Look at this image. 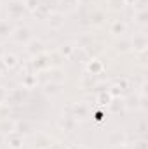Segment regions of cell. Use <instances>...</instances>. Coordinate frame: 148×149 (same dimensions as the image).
Wrapping results in <instances>:
<instances>
[{
	"instance_id": "cell-1",
	"label": "cell",
	"mask_w": 148,
	"mask_h": 149,
	"mask_svg": "<svg viewBox=\"0 0 148 149\" xmlns=\"http://www.w3.org/2000/svg\"><path fill=\"white\" fill-rule=\"evenodd\" d=\"M11 38L16 42V43H23V45H26L33 35H32V30L28 28V26H18V28H14V31H12V35Z\"/></svg>"
},
{
	"instance_id": "cell-2",
	"label": "cell",
	"mask_w": 148,
	"mask_h": 149,
	"mask_svg": "<svg viewBox=\"0 0 148 149\" xmlns=\"http://www.w3.org/2000/svg\"><path fill=\"white\" fill-rule=\"evenodd\" d=\"M25 12H26V9H25V3L21 0L9 2V5H7V17L9 19H19V17H23Z\"/></svg>"
},
{
	"instance_id": "cell-3",
	"label": "cell",
	"mask_w": 148,
	"mask_h": 149,
	"mask_svg": "<svg viewBox=\"0 0 148 149\" xmlns=\"http://www.w3.org/2000/svg\"><path fill=\"white\" fill-rule=\"evenodd\" d=\"M26 54L28 56H32V57H37V56H40V54H44L45 52V43L40 40V38H32L26 45Z\"/></svg>"
},
{
	"instance_id": "cell-4",
	"label": "cell",
	"mask_w": 148,
	"mask_h": 149,
	"mask_svg": "<svg viewBox=\"0 0 148 149\" xmlns=\"http://www.w3.org/2000/svg\"><path fill=\"white\" fill-rule=\"evenodd\" d=\"M5 144H7L9 149H23V146H25V135L14 130V132L5 135Z\"/></svg>"
},
{
	"instance_id": "cell-5",
	"label": "cell",
	"mask_w": 148,
	"mask_h": 149,
	"mask_svg": "<svg viewBox=\"0 0 148 149\" xmlns=\"http://www.w3.org/2000/svg\"><path fill=\"white\" fill-rule=\"evenodd\" d=\"M45 23L51 30H61L65 26V14L63 12H51L45 17Z\"/></svg>"
},
{
	"instance_id": "cell-6",
	"label": "cell",
	"mask_w": 148,
	"mask_h": 149,
	"mask_svg": "<svg viewBox=\"0 0 148 149\" xmlns=\"http://www.w3.org/2000/svg\"><path fill=\"white\" fill-rule=\"evenodd\" d=\"M26 97V88L23 87H18V88H12V90H7V99L5 102L9 104H21Z\"/></svg>"
},
{
	"instance_id": "cell-7",
	"label": "cell",
	"mask_w": 148,
	"mask_h": 149,
	"mask_svg": "<svg viewBox=\"0 0 148 149\" xmlns=\"http://www.w3.org/2000/svg\"><path fill=\"white\" fill-rule=\"evenodd\" d=\"M68 114H72L75 120H85L89 116V108L84 102H75L68 108Z\"/></svg>"
},
{
	"instance_id": "cell-8",
	"label": "cell",
	"mask_w": 148,
	"mask_h": 149,
	"mask_svg": "<svg viewBox=\"0 0 148 149\" xmlns=\"http://www.w3.org/2000/svg\"><path fill=\"white\" fill-rule=\"evenodd\" d=\"M131 42V49H134L136 52H145L148 47V40H147V35L145 33H136Z\"/></svg>"
},
{
	"instance_id": "cell-9",
	"label": "cell",
	"mask_w": 148,
	"mask_h": 149,
	"mask_svg": "<svg viewBox=\"0 0 148 149\" xmlns=\"http://www.w3.org/2000/svg\"><path fill=\"white\" fill-rule=\"evenodd\" d=\"M77 125H78V120H75L73 116H72V114H68V113L59 120V127H61L65 132H75Z\"/></svg>"
},
{
	"instance_id": "cell-10",
	"label": "cell",
	"mask_w": 148,
	"mask_h": 149,
	"mask_svg": "<svg viewBox=\"0 0 148 149\" xmlns=\"http://www.w3.org/2000/svg\"><path fill=\"white\" fill-rule=\"evenodd\" d=\"M0 64H2L5 70H12V68H16V66L19 64V61H18V56H16V54H11V52L7 54V52H5V54L2 56V59H0Z\"/></svg>"
},
{
	"instance_id": "cell-11",
	"label": "cell",
	"mask_w": 148,
	"mask_h": 149,
	"mask_svg": "<svg viewBox=\"0 0 148 149\" xmlns=\"http://www.w3.org/2000/svg\"><path fill=\"white\" fill-rule=\"evenodd\" d=\"M110 33L115 35V37H124L127 33V24L124 21H120V19H115L110 26Z\"/></svg>"
},
{
	"instance_id": "cell-12",
	"label": "cell",
	"mask_w": 148,
	"mask_h": 149,
	"mask_svg": "<svg viewBox=\"0 0 148 149\" xmlns=\"http://www.w3.org/2000/svg\"><path fill=\"white\" fill-rule=\"evenodd\" d=\"M14 31V24L9 19H0V38H9Z\"/></svg>"
},
{
	"instance_id": "cell-13",
	"label": "cell",
	"mask_w": 148,
	"mask_h": 149,
	"mask_svg": "<svg viewBox=\"0 0 148 149\" xmlns=\"http://www.w3.org/2000/svg\"><path fill=\"white\" fill-rule=\"evenodd\" d=\"M108 142H110L111 146H120V144H124V142H125V134H124L122 130H115L113 134H110Z\"/></svg>"
},
{
	"instance_id": "cell-14",
	"label": "cell",
	"mask_w": 148,
	"mask_h": 149,
	"mask_svg": "<svg viewBox=\"0 0 148 149\" xmlns=\"http://www.w3.org/2000/svg\"><path fill=\"white\" fill-rule=\"evenodd\" d=\"M37 81H38V78H37V74H33V73H26L25 76H23V88H26V90H30V88H33L35 85H37Z\"/></svg>"
},
{
	"instance_id": "cell-15",
	"label": "cell",
	"mask_w": 148,
	"mask_h": 149,
	"mask_svg": "<svg viewBox=\"0 0 148 149\" xmlns=\"http://www.w3.org/2000/svg\"><path fill=\"white\" fill-rule=\"evenodd\" d=\"M33 68L37 70V71H42V70H45V68H49V63H47V57L44 56V54H40L37 57H33Z\"/></svg>"
},
{
	"instance_id": "cell-16",
	"label": "cell",
	"mask_w": 148,
	"mask_h": 149,
	"mask_svg": "<svg viewBox=\"0 0 148 149\" xmlns=\"http://www.w3.org/2000/svg\"><path fill=\"white\" fill-rule=\"evenodd\" d=\"M87 71H89V74L101 73V71H103V64H101V61H98V59L89 61V63H87Z\"/></svg>"
},
{
	"instance_id": "cell-17",
	"label": "cell",
	"mask_w": 148,
	"mask_h": 149,
	"mask_svg": "<svg viewBox=\"0 0 148 149\" xmlns=\"http://www.w3.org/2000/svg\"><path fill=\"white\" fill-rule=\"evenodd\" d=\"M61 85H63V83H52V81H51V83L45 85L44 90H45L47 95H59V94L63 92V90H61Z\"/></svg>"
},
{
	"instance_id": "cell-18",
	"label": "cell",
	"mask_w": 148,
	"mask_h": 149,
	"mask_svg": "<svg viewBox=\"0 0 148 149\" xmlns=\"http://www.w3.org/2000/svg\"><path fill=\"white\" fill-rule=\"evenodd\" d=\"M16 130V123L14 121H11V120H2L0 121V132L2 134H11V132H14Z\"/></svg>"
},
{
	"instance_id": "cell-19",
	"label": "cell",
	"mask_w": 148,
	"mask_h": 149,
	"mask_svg": "<svg viewBox=\"0 0 148 149\" xmlns=\"http://www.w3.org/2000/svg\"><path fill=\"white\" fill-rule=\"evenodd\" d=\"M51 146V139L47 137V135H44V134H38L37 139H35V148L38 149H45Z\"/></svg>"
},
{
	"instance_id": "cell-20",
	"label": "cell",
	"mask_w": 148,
	"mask_h": 149,
	"mask_svg": "<svg viewBox=\"0 0 148 149\" xmlns=\"http://www.w3.org/2000/svg\"><path fill=\"white\" fill-rule=\"evenodd\" d=\"M115 50H117V52H120V54L129 52V50H131V42H129V40H125V38L118 40V42L115 43Z\"/></svg>"
},
{
	"instance_id": "cell-21",
	"label": "cell",
	"mask_w": 148,
	"mask_h": 149,
	"mask_svg": "<svg viewBox=\"0 0 148 149\" xmlns=\"http://www.w3.org/2000/svg\"><path fill=\"white\" fill-rule=\"evenodd\" d=\"M61 73H63V70H59V68H52L51 73H49V74H52V76H49V80H51L52 83H63V81L66 80V76H58V74H61Z\"/></svg>"
},
{
	"instance_id": "cell-22",
	"label": "cell",
	"mask_w": 148,
	"mask_h": 149,
	"mask_svg": "<svg viewBox=\"0 0 148 149\" xmlns=\"http://www.w3.org/2000/svg\"><path fill=\"white\" fill-rule=\"evenodd\" d=\"M136 23H138V24H141V26H145V24L148 23L147 9H140V10L136 12Z\"/></svg>"
},
{
	"instance_id": "cell-23",
	"label": "cell",
	"mask_w": 148,
	"mask_h": 149,
	"mask_svg": "<svg viewBox=\"0 0 148 149\" xmlns=\"http://www.w3.org/2000/svg\"><path fill=\"white\" fill-rule=\"evenodd\" d=\"M103 19H105V14H103L101 10H96V12H92V14H91V23H92L94 26L103 24Z\"/></svg>"
},
{
	"instance_id": "cell-24",
	"label": "cell",
	"mask_w": 148,
	"mask_h": 149,
	"mask_svg": "<svg viewBox=\"0 0 148 149\" xmlns=\"http://www.w3.org/2000/svg\"><path fill=\"white\" fill-rule=\"evenodd\" d=\"M23 3H25V9L33 14L37 10V7L40 5V0H23Z\"/></svg>"
},
{
	"instance_id": "cell-25",
	"label": "cell",
	"mask_w": 148,
	"mask_h": 149,
	"mask_svg": "<svg viewBox=\"0 0 148 149\" xmlns=\"http://www.w3.org/2000/svg\"><path fill=\"white\" fill-rule=\"evenodd\" d=\"M30 128H32V125L28 123V121H19V123H16V132H19V134H26V132H30Z\"/></svg>"
},
{
	"instance_id": "cell-26",
	"label": "cell",
	"mask_w": 148,
	"mask_h": 149,
	"mask_svg": "<svg viewBox=\"0 0 148 149\" xmlns=\"http://www.w3.org/2000/svg\"><path fill=\"white\" fill-rule=\"evenodd\" d=\"M73 52H75V47L72 45V43H66V45L61 47V54H63V56H68V57H70Z\"/></svg>"
},
{
	"instance_id": "cell-27",
	"label": "cell",
	"mask_w": 148,
	"mask_h": 149,
	"mask_svg": "<svg viewBox=\"0 0 148 149\" xmlns=\"http://www.w3.org/2000/svg\"><path fill=\"white\" fill-rule=\"evenodd\" d=\"M110 5H111V9L118 10V9H122V7L125 5V2H124V0H110Z\"/></svg>"
},
{
	"instance_id": "cell-28",
	"label": "cell",
	"mask_w": 148,
	"mask_h": 149,
	"mask_svg": "<svg viewBox=\"0 0 148 149\" xmlns=\"http://www.w3.org/2000/svg\"><path fill=\"white\" fill-rule=\"evenodd\" d=\"M5 99H7V88L0 87V104H4V102H5Z\"/></svg>"
},
{
	"instance_id": "cell-29",
	"label": "cell",
	"mask_w": 148,
	"mask_h": 149,
	"mask_svg": "<svg viewBox=\"0 0 148 149\" xmlns=\"http://www.w3.org/2000/svg\"><path fill=\"white\" fill-rule=\"evenodd\" d=\"M63 2V5H66V7H70V9H73L75 5L78 3V0H61Z\"/></svg>"
},
{
	"instance_id": "cell-30",
	"label": "cell",
	"mask_w": 148,
	"mask_h": 149,
	"mask_svg": "<svg viewBox=\"0 0 148 149\" xmlns=\"http://www.w3.org/2000/svg\"><path fill=\"white\" fill-rule=\"evenodd\" d=\"M131 149H147V144H145V141H140L134 146H131Z\"/></svg>"
},
{
	"instance_id": "cell-31",
	"label": "cell",
	"mask_w": 148,
	"mask_h": 149,
	"mask_svg": "<svg viewBox=\"0 0 148 149\" xmlns=\"http://www.w3.org/2000/svg\"><path fill=\"white\" fill-rule=\"evenodd\" d=\"M113 149H131V146H127V144L124 142V144H120V146H113Z\"/></svg>"
},
{
	"instance_id": "cell-32",
	"label": "cell",
	"mask_w": 148,
	"mask_h": 149,
	"mask_svg": "<svg viewBox=\"0 0 148 149\" xmlns=\"http://www.w3.org/2000/svg\"><path fill=\"white\" fill-rule=\"evenodd\" d=\"M91 2H92V0H78L80 5H87V3H91Z\"/></svg>"
},
{
	"instance_id": "cell-33",
	"label": "cell",
	"mask_w": 148,
	"mask_h": 149,
	"mask_svg": "<svg viewBox=\"0 0 148 149\" xmlns=\"http://www.w3.org/2000/svg\"><path fill=\"white\" fill-rule=\"evenodd\" d=\"M4 54H5V50H4V47L0 45V59H2V56H4Z\"/></svg>"
},
{
	"instance_id": "cell-34",
	"label": "cell",
	"mask_w": 148,
	"mask_h": 149,
	"mask_svg": "<svg viewBox=\"0 0 148 149\" xmlns=\"http://www.w3.org/2000/svg\"><path fill=\"white\" fill-rule=\"evenodd\" d=\"M45 149H56V148H54V146H52V144H51V146H49V148H45Z\"/></svg>"
},
{
	"instance_id": "cell-35",
	"label": "cell",
	"mask_w": 148,
	"mask_h": 149,
	"mask_svg": "<svg viewBox=\"0 0 148 149\" xmlns=\"http://www.w3.org/2000/svg\"><path fill=\"white\" fill-rule=\"evenodd\" d=\"M0 73H2V70H0Z\"/></svg>"
}]
</instances>
